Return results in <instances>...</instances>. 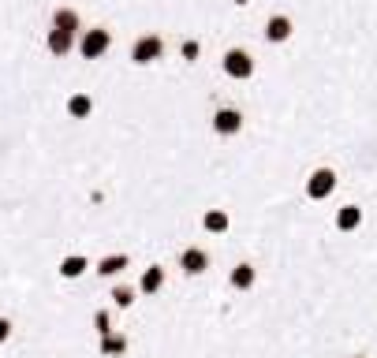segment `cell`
<instances>
[{"mask_svg":"<svg viewBox=\"0 0 377 358\" xmlns=\"http://www.w3.org/2000/svg\"><path fill=\"white\" fill-rule=\"evenodd\" d=\"M179 273L184 276H205L210 273V254L202 246H184L179 250Z\"/></svg>","mask_w":377,"mask_h":358,"instance_id":"obj_6","label":"cell"},{"mask_svg":"<svg viewBox=\"0 0 377 358\" xmlns=\"http://www.w3.org/2000/svg\"><path fill=\"white\" fill-rule=\"evenodd\" d=\"M53 26H56V30H68V34H75V30H79V11H75V8H56L53 11Z\"/></svg>","mask_w":377,"mask_h":358,"instance_id":"obj_17","label":"cell"},{"mask_svg":"<svg viewBox=\"0 0 377 358\" xmlns=\"http://www.w3.org/2000/svg\"><path fill=\"white\" fill-rule=\"evenodd\" d=\"M90 112H94V97L90 94H71L68 97V116L71 119H86Z\"/></svg>","mask_w":377,"mask_h":358,"instance_id":"obj_18","label":"cell"},{"mask_svg":"<svg viewBox=\"0 0 377 358\" xmlns=\"http://www.w3.org/2000/svg\"><path fill=\"white\" fill-rule=\"evenodd\" d=\"M45 45H49V52H53V56H68V52L75 49V34H68V30H49L45 34Z\"/></svg>","mask_w":377,"mask_h":358,"instance_id":"obj_14","label":"cell"},{"mask_svg":"<svg viewBox=\"0 0 377 358\" xmlns=\"http://www.w3.org/2000/svg\"><path fill=\"white\" fill-rule=\"evenodd\" d=\"M362 228V209L359 205H340L336 209V232H359Z\"/></svg>","mask_w":377,"mask_h":358,"instance_id":"obj_13","label":"cell"},{"mask_svg":"<svg viewBox=\"0 0 377 358\" xmlns=\"http://www.w3.org/2000/svg\"><path fill=\"white\" fill-rule=\"evenodd\" d=\"M124 269H131V254H101L97 258V265H94V273L101 276V280H116V276H120Z\"/></svg>","mask_w":377,"mask_h":358,"instance_id":"obj_9","label":"cell"},{"mask_svg":"<svg viewBox=\"0 0 377 358\" xmlns=\"http://www.w3.org/2000/svg\"><path fill=\"white\" fill-rule=\"evenodd\" d=\"M265 37H269L273 45L288 42V37H292V19H288V16H269V23H265Z\"/></svg>","mask_w":377,"mask_h":358,"instance_id":"obj_15","label":"cell"},{"mask_svg":"<svg viewBox=\"0 0 377 358\" xmlns=\"http://www.w3.org/2000/svg\"><path fill=\"white\" fill-rule=\"evenodd\" d=\"M11 336H16V317H8V314H0V347H8Z\"/></svg>","mask_w":377,"mask_h":358,"instance_id":"obj_20","label":"cell"},{"mask_svg":"<svg viewBox=\"0 0 377 358\" xmlns=\"http://www.w3.org/2000/svg\"><path fill=\"white\" fill-rule=\"evenodd\" d=\"M236 4H251V0H236Z\"/></svg>","mask_w":377,"mask_h":358,"instance_id":"obj_22","label":"cell"},{"mask_svg":"<svg viewBox=\"0 0 377 358\" xmlns=\"http://www.w3.org/2000/svg\"><path fill=\"white\" fill-rule=\"evenodd\" d=\"M161 56H164V37H157V34H146V37H138V42L131 45V60L138 64V68H146V64L161 60Z\"/></svg>","mask_w":377,"mask_h":358,"instance_id":"obj_4","label":"cell"},{"mask_svg":"<svg viewBox=\"0 0 377 358\" xmlns=\"http://www.w3.org/2000/svg\"><path fill=\"white\" fill-rule=\"evenodd\" d=\"M258 284V269H254V261H236L228 269V287L236 291V295H246V291H254Z\"/></svg>","mask_w":377,"mask_h":358,"instance_id":"obj_5","label":"cell"},{"mask_svg":"<svg viewBox=\"0 0 377 358\" xmlns=\"http://www.w3.org/2000/svg\"><path fill=\"white\" fill-rule=\"evenodd\" d=\"M135 287H138V295H142V299H153V295H161V291H164V265H157V261H153V265H146Z\"/></svg>","mask_w":377,"mask_h":358,"instance_id":"obj_8","label":"cell"},{"mask_svg":"<svg viewBox=\"0 0 377 358\" xmlns=\"http://www.w3.org/2000/svg\"><path fill=\"white\" fill-rule=\"evenodd\" d=\"M355 358H366V354H355Z\"/></svg>","mask_w":377,"mask_h":358,"instance_id":"obj_23","label":"cell"},{"mask_svg":"<svg viewBox=\"0 0 377 358\" xmlns=\"http://www.w3.org/2000/svg\"><path fill=\"white\" fill-rule=\"evenodd\" d=\"M109 45H112V34L105 30V26H94V30H86L79 37V56L83 60H101L109 52Z\"/></svg>","mask_w":377,"mask_h":358,"instance_id":"obj_1","label":"cell"},{"mask_svg":"<svg viewBox=\"0 0 377 358\" xmlns=\"http://www.w3.org/2000/svg\"><path fill=\"white\" fill-rule=\"evenodd\" d=\"M225 75L236 78V83H246L254 75V56L246 49H228L225 52Z\"/></svg>","mask_w":377,"mask_h":358,"instance_id":"obj_2","label":"cell"},{"mask_svg":"<svg viewBox=\"0 0 377 358\" xmlns=\"http://www.w3.org/2000/svg\"><path fill=\"white\" fill-rule=\"evenodd\" d=\"M127 351H131V336L120 333V328H112V333L97 336V354H101V358H127Z\"/></svg>","mask_w":377,"mask_h":358,"instance_id":"obj_7","label":"cell"},{"mask_svg":"<svg viewBox=\"0 0 377 358\" xmlns=\"http://www.w3.org/2000/svg\"><path fill=\"white\" fill-rule=\"evenodd\" d=\"M90 328H94V336H105V333H112V314H109L105 306H97L94 314H90Z\"/></svg>","mask_w":377,"mask_h":358,"instance_id":"obj_19","label":"cell"},{"mask_svg":"<svg viewBox=\"0 0 377 358\" xmlns=\"http://www.w3.org/2000/svg\"><path fill=\"white\" fill-rule=\"evenodd\" d=\"M109 299H112L116 310H131L135 299H138V287H131V284H116V287L109 291Z\"/></svg>","mask_w":377,"mask_h":358,"instance_id":"obj_16","label":"cell"},{"mask_svg":"<svg viewBox=\"0 0 377 358\" xmlns=\"http://www.w3.org/2000/svg\"><path fill=\"white\" fill-rule=\"evenodd\" d=\"M86 273H90V258L86 254H64L56 261V276H60V280H83Z\"/></svg>","mask_w":377,"mask_h":358,"instance_id":"obj_10","label":"cell"},{"mask_svg":"<svg viewBox=\"0 0 377 358\" xmlns=\"http://www.w3.org/2000/svg\"><path fill=\"white\" fill-rule=\"evenodd\" d=\"M213 131H217L220 138L239 135V131H243V112H236V109H217V112H213Z\"/></svg>","mask_w":377,"mask_h":358,"instance_id":"obj_11","label":"cell"},{"mask_svg":"<svg viewBox=\"0 0 377 358\" xmlns=\"http://www.w3.org/2000/svg\"><path fill=\"white\" fill-rule=\"evenodd\" d=\"M336 191V172L333 168H314L310 172V179H306V198L310 202H325Z\"/></svg>","mask_w":377,"mask_h":358,"instance_id":"obj_3","label":"cell"},{"mask_svg":"<svg viewBox=\"0 0 377 358\" xmlns=\"http://www.w3.org/2000/svg\"><path fill=\"white\" fill-rule=\"evenodd\" d=\"M179 56H184V60H198V56H202V45H198V42H191V37H187V42L179 45Z\"/></svg>","mask_w":377,"mask_h":358,"instance_id":"obj_21","label":"cell"},{"mask_svg":"<svg viewBox=\"0 0 377 358\" xmlns=\"http://www.w3.org/2000/svg\"><path fill=\"white\" fill-rule=\"evenodd\" d=\"M232 228V213L228 209H205L202 213V232L205 235H228Z\"/></svg>","mask_w":377,"mask_h":358,"instance_id":"obj_12","label":"cell"}]
</instances>
